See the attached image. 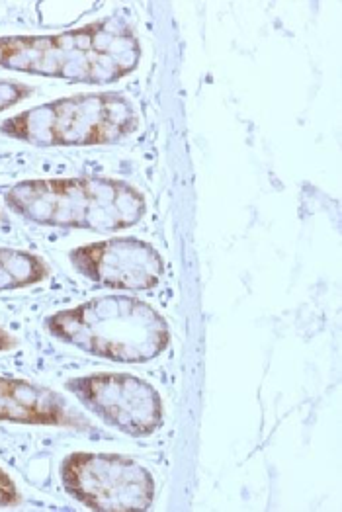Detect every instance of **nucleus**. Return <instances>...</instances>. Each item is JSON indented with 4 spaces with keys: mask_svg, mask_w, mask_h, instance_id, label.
<instances>
[{
    "mask_svg": "<svg viewBox=\"0 0 342 512\" xmlns=\"http://www.w3.org/2000/svg\"><path fill=\"white\" fill-rule=\"evenodd\" d=\"M141 61V43L124 18L106 16L81 28L0 36V69L81 85H112Z\"/></svg>",
    "mask_w": 342,
    "mask_h": 512,
    "instance_id": "1",
    "label": "nucleus"
},
{
    "mask_svg": "<svg viewBox=\"0 0 342 512\" xmlns=\"http://www.w3.org/2000/svg\"><path fill=\"white\" fill-rule=\"evenodd\" d=\"M4 204L36 225L92 233L124 231L147 212L135 186L98 174L22 180L6 190Z\"/></svg>",
    "mask_w": 342,
    "mask_h": 512,
    "instance_id": "2",
    "label": "nucleus"
},
{
    "mask_svg": "<svg viewBox=\"0 0 342 512\" xmlns=\"http://www.w3.org/2000/svg\"><path fill=\"white\" fill-rule=\"evenodd\" d=\"M45 329L57 341L120 364L151 362L171 342L167 319L133 296H100L55 311Z\"/></svg>",
    "mask_w": 342,
    "mask_h": 512,
    "instance_id": "3",
    "label": "nucleus"
},
{
    "mask_svg": "<svg viewBox=\"0 0 342 512\" xmlns=\"http://www.w3.org/2000/svg\"><path fill=\"white\" fill-rule=\"evenodd\" d=\"M139 128L124 92H83L28 108L0 124V133L32 147L114 145Z\"/></svg>",
    "mask_w": 342,
    "mask_h": 512,
    "instance_id": "4",
    "label": "nucleus"
},
{
    "mask_svg": "<svg viewBox=\"0 0 342 512\" xmlns=\"http://www.w3.org/2000/svg\"><path fill=\"white\" fill-rule=\"evenodd\" d=\"M59 479L65 493L88 511H147L157 493L153 473L124 454L73 452L63 458Z\"/></svg>",
    "mask_w": 342,
    "mask_h": 512,
    "instance_id": "5",
    "label": "nucleus"
},
{
    "mask_svg": "<svg viewBox=\"0 0 342 512\" xmlns=\"http://www.w3.org/2000/svg\"><path fill=\"white\" fill-rule=\"evenodd\" d=\"M65 389L106 427L133 438L151 436L165 423L161 393L137 376L96 372L67 380Z\"/></svg>",
    "mask_w": 342,
    "mask_h": 512,
    "instance_id": "6",
    "label": "nucleus"
},
{
    "mask_svg": "<svg viewBox=\"0 0 342 512\" xmlns=\"http://www.w3.org/2000/svg\"><path fill=\"white\" fill-rule=\"evenodd\" d=\"M69 260L86 280L112 290H151L161 282L165 272L161 253L151 243L135 237L86 243L73 249Z\"/></svg>",
    "mask_w": 342,
    "mask_h": 512,
    "instance_id": "7",
    "label": "nucleus"
},
{
    "mask_svg": "<svg viewBox=\"0 0 342 512\" xmlns=\"http://www.w3.org/2000/svg\"><path fill=\"white\" fill-rule=\"evenodd\" d=\"M0 421L32 427L90 430L92 421L59 391L22 378L0 376Z\"/></svg>",
    "mask_w": 342,
    "mask_h": 512,
    "instance_id": "8",
    "label": "nucleus"
},
{
    "mask_svg": "<svg viewBox=\"0 0 342 512\" xmlns=\"http://www.w3.org/2000/svg\"><path fill=\"white\" fill-rule=\"evenodd\" d=\"M49 278V264L42 256L22 249L0 247V294L42 284Z\"/></svg>",
    "mask_w": 342,
    "mask_h": 512,
    "instance_id": "9",
    "label": "nucleus"
},
{
    "mask_svg": "<svg viewBox=\"0 0 342 512\" xmlns=\"http://www.w3.org/2000/svg\"><path fill=\"white\" fill-rule=\"evenodd\" d=\"M34 86L26 85V83H18V81H8L2 79L0 81V112H6L10 108H14L16 104L24 102L26 98L34 96Z\"/></svg>",
    "mask_w": 342,
    "mask_h": 512,
    "instance_id": "10",
    "label": "nucleus"
},
{
    "mask_svg": "<svg viewBox=\"0 0 342 512\" xmlns=\"http://www.w3.org/2000/svg\"><path fill=\"white\" fill-rule=\"evenodd\" d=\"M20 489L14 479L0 468V507H12L20 503Z\"/></svg>",
    "mask_w": 342,
    "mask_h": 512,
    "instance_id": "11",
    "label": "nucleus"
},
{
    "mask_svg": "<svg viewBox=\"0 0 342 512\" xmlns=\"http://www.w3.org/2000/svg\"><path fill=\"white\" fill-rule=\"evenodd\" d=\"M18 346V339L10 333V331H6L4 327H0V352H10V350H14Z\"/></svg>",
    "mask_w": 342,
    "mask_h": 512,
    "instance_id": "12",
    "label": "nucleus"
},
{
    "mask_svg": "<svg viewBox=\"0 0 342 512\" xmlns=\"http://www.w3.org/2000/svg\"><path fill=\"white\" fill-rule=\"evenodd\" d=\"M0 219H2V212H0Z\"/></svg>",
    "mask_w": 342,
    "mask_h": 512,
    "instance_id": "13",
    "label": "nucleus"
}]
</instances>
